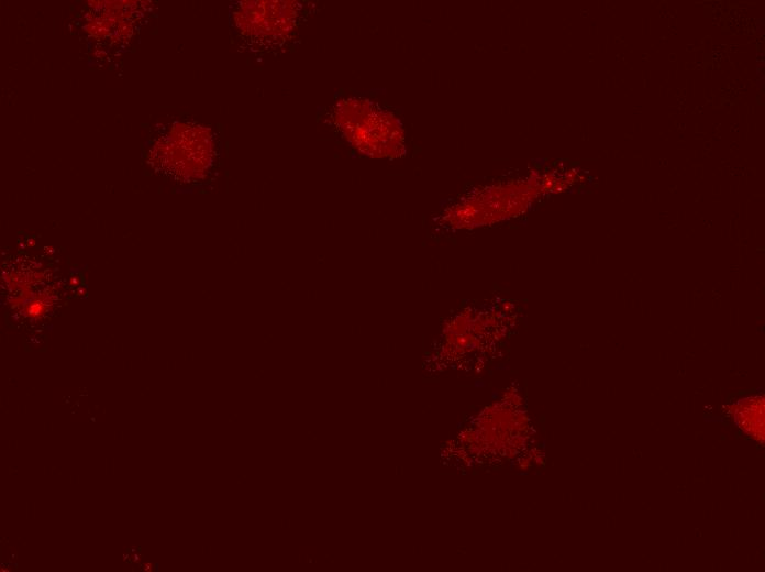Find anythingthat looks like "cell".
Segmentation results:
<instances>
[{
  "label": "cell",
  "instance_id": "cell-1",
  "mask_svg": "<svg viewBox=\"0 0 765 572\" xmlns=\"http://www.w3.org/2000/svg\"><path fill=\"white\" fill-rule=\"evenodd\" d=\"M302 9L297 1H245L236 6L232 23L252 50L279 52L299 29Z\"/></svg>",
  "mask_w": 765,
  "mask_h": 572
}]
</instances>
